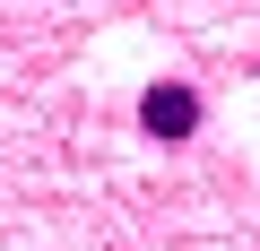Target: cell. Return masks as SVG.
Instances as JSON below:
<instances>
[{"mask_svg":"<svg viewBox=\"0 0 260 251\" xmlns=\"http://www.w3.org/2000/svg\"><path fill=\"white\" fill-rule=\"evenodd\" d=\"M200 121H208V104H200V87H191V78H156V87L139 95V130H148L156 148L200 139Z\"/></svg>","mask_w":260,"mask_h":251,"instance_id":"1","label":"cell"}]
</instances>
